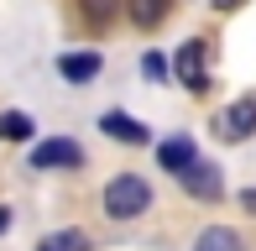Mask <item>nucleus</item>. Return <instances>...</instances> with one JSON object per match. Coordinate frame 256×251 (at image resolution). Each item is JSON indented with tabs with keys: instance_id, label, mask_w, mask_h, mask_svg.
Listing matches in <instances>:
<instances>
[{
	"instance_id": "f257e3e1",
	"label": "nucleus",
	"mask_w": 256,
	"mask_h": 251,
	"mask_svg": "<svg viewBox=\"0 0 256 251\" xmlns=\"http://www.w3.org/2000/svg\"><path fill=\"white\" fill-rule=\"evenodd\" d=\"M104 210H110V220H136V214L152 210V184L136 173H120L104 184Z\"/></svg>"
},
{
	"instance_id": "f03ea898",
	"label": "nucleus",
	"mask_w": 256,
	"mask_h": 251,
	"mask_svg": "<svg viewBox=\"0 0 256 251\" xmlns=\"http://www.w3.org/2000/svg\"><path fill=\"white\" fill-rule=\"evenodd\" d=\"M204 58H209V48H204L199 37L183 42V48L172 52V74H178V84L194 89V94H204V89H209V63H204Z\"/></svg>"
},
{
	"instance_id": "7ed1b4c3",
	"label": "nucleus",
	"mask_w": 256,
	"mask_h": 251,
	"mask_svg": "<svg viewBox=\"0 0 256 251\" xmlns=\"http://www.w3.org/2000/svg\"><path fill=\"white\" fill-rule=\"evenodd\" d=\"M78 162H84V152L68 136H48V142L32 146V168H78Z\"/></svg>"
},
{
	"instance_id": "20e7f679",
	"label": "nucleus",
	"mask_w": 256,
	"mask_h": 251,
	"mask_svg": "<svg viewBox=\"0 0 256 251\" xmlns=\"http://www.w3.org/2000/svg\"><path fill=\"white\" fill-rule=\"evenodd\" d=\"M220 136L225 142H246V136H256V100H236V105L220 116Z\"/></svg>"
},
{
	"instance_id": "39448f33",
	"label": "nucleus",
	"mask_w": 256,
	"mask_h": 251,
	"mask_svg": "<svg viewBox=\"0 0 256 251\" xmlns=\"http://www.w3.org/2000/svg\"><path fill=\"white\" fill-rule=\"evenodd\" d=\"M100 126H104V136H110V142H131V146H146V142H152V131H146L136 116H126V110H104Z\"/></svg>"
},
{
	"instance_id": "423d86ee",
	"label": "nucleus",
	"mask_w": 256,
	"mask_h": 251,
	"mask_svg": "<svg viewBox=\"0 0 256 251\" xmlns=\"http://www.w3.org/2000/svg\"><path fill=\"white\" fill-rule=\"evenodd\" d=\"M183 188H188L194 199H209V204H214L220 194H225V178H220V168H214V162H204V157H199V162L183 173Z\"/></svg>"
},
{
	"instance_id": "0eeeda50",
	"label": "nucleus",
	"mask_w": 256,
	"mask_h": 251,
	"mask_svg": "<svg viewBox=\"0 0 256 251\" xmlns=\"http://www.w3.org/2000/svg\"><path fill=\"white\" fill-rule=\"evenodd\" d=\"M157 162L168 168V173H178V178H183L194 162H199V152H194V142H188V136H168V142L157 146Z\"/></svg>"
},
{
	"instance_id": "6e6552de",
	"label": "nucleus",
	"mask_w": 256,
	"mask_h": 251,
	"mask_svg": "<svg viewBox=\"0 0 256 251\" xmlns=\"http://www.w3.org/2000/svg\"><path fill=\"white\" fill-rule=\"evenodd\" d=\"M120 6H126V16H131L142 32H152V26H162V21H168L172 0H120Z\"/></svg>"
},
{
	"instance_id": "1a4fd4ad",
	"label": "nucleus",
	"mask_w": 256,
	"mask_h": 251,
	"mask_svg": "<svg viewBox=\"0 0 256 251\" xmlns=\"http://www.w3.org/2000/svg\"><path fill=\"white\" fill-rule=\"evenodd\" d=\"M58 74H63L68 84H89V78L100 74V52H63V58H58Z\"/></svg>"
},
{
	"instance_id": "9d476101",
	"label": "nucleus",
	"mask_w": 256,
	"mask_h": 251,
	"mask_svg": "<svg viewBox=\"0 0 256 251\" xmlns=\"http://www.w3.org/2000/svg\"><path fill=\"white\" fill-rule=\"evenodd\" d=\"M194 251H246V246H240L236 230H225V225H209L199 241H194Z\"/></svg>"
},
{
	"instance_id": "9b49d317",
	"label": "nucleus",
	"mask_w": 256,
	"mask_h": 251,
	"mask_svg": "<svg viewBox=\"0 0 256 251\" xmlns=\"http://www.w3.org/2000/svg\"><path fill=\"white\" fill-rule=\"evenodd\" d=\"M37 251H89V236L84 230H52L37 241Z\"/></svg>"
},
{
	"instance_id": "f8f14e48",
	"label": "nucleus",
	"mask_w": 256,
	"mask_h": 251,
	"mask_svg": "<svg viewBox=\"0 0 256 251\" xmlns=\"http://www.w3.org/2000/svg\"><path fill=\"white\" fill-rule=\"evenodd\" d=\"M0 136H6V142H26L32 136V116L26 110H0Z\"/></svg>"
},
{
	"instance_id": "ddd939ff",
	"label": "nucleus",
	"mask_w": 256,
	"mask_h": 251,
	"mask_svg": "<svg viewBox=\"0 0 256 251\" xmlns=\"http://www.w3.org/2000/svg\"><path fill=\"white\" fill-rule=\"evenodd\" d=\"M115 10H120V0H84V21H89L94 32L110 26V21H115Z\"/></svg>"
},
{
	"instance_id": "4468645a",
	"label": "nucleus",
	"mask_w": 256,
	"mask_h": 251,
	"mask_svg": "<svg viewBox=\"0 0 256 251\" xmlns=\"http://www.w3.org/2000/svg\"><path fill=\"white\" fill-rule=\"evenodd\" d=\"M142 68H146V78H168V58H162V52H146Z\"/></svg>"
},
{
	"instance_id": "2eb2a0df",
	"label": "nucleus",
	"mask_w": 256,
	"mask_h": 251,
	"mask_svg": "<svg viewBox=\"0 0 256 251\" xmlns=\"http://www.w3.org/2000/svg\"><path fill=\"white\" fill-rule=\"evenodd\" d=\"M240 204H246V210L256 214V188H246V194H240Z\"/></svg>"
},
{
	"instance_id": "dca6fc26",
	"label": "nucleus",
	"mask_w": 256,
	"mask_h": 251,
	"mask_svg": "<svg viewBox=\"0 0 256 251\" xmlns=\"http://www.w3.org/2000/svg\"><path fill=\"white\" fill-rule=\"evenodd\" d=\"M214 6H220V10H236V6H240V0H214Z\"/></svg>"
},
{
	"instance_id": "f3484780",
	"label": "nucleus",
	"mask_w": 256,
	"mask_h": 251,
	"mask_svg": "<svg viewBox=\"0 0 256 251\" xmlns=\"http://www.w3.org/2000/svg\"><path fill=\"white\" fill-rule=\"evenodd\" d=\"M6 225H10V210H0V230H6Z\"/></svg>"
}]
</instances>
